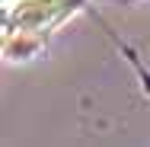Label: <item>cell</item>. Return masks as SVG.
I'll return each mask as SVG.
<instances>
[{"label":"cell","mask_w":150,"mask_h":147,"mask_svg":"<svg viewBox=\"0 0 150 147\" xmlns=\"http://www.w3.org/2000/svg\"><path fill=\"white\" fill-rule=\"evenodd\" d=\"M42 48V35L35 32H23V29H10L6 38H3V58L6 61H26V58H35Z\"/></svg>","instance_id":"2"},{"label":"cell","mask_w":150,"mask_h":147,"mask_svg":"<svg viewBox=\"0 0 150 147\" xmlns=\"http://www.w3.org/2000/svg\"><path fill=\"white\" fill-rule=\"evenodd\" d=\"M77 3H80V0H23V3L10 13V26L38 35V32L58 26Z\"/></svg>","instance_id":"1"}]
</instances>
